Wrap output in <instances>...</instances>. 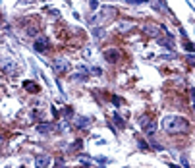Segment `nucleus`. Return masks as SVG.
I'll return each mask as SVG.
<instances>
[{
    "label": "nucleus",
    "mask_w": 195,
    "mask_h": 168,
    "mask_svg": "<svg viewBox=\"0 0 195 168\" xmlns=\"http://www.w3.org/2000/svg\"><path fill=\"white\" fill-rule=\"evenodd\" d=\"M160 128L166 131V133H184V131L189 130V122H187L184 116L170 114V116H164L162 118Z\"/></svg>",
    "instance_id": "obj_1"
},
{
    "label": "nucleus",
    "mask_w": 195,
    "mask_h": 168,
    "mask_svg": "<svg viewBox=\"0 0 195 168\" xmlns=\"http://www.w3.org/2000/svg\"><path fill=\"white\" fill-rule=\"evenodd\" d=\"M116 14H118V10L114 8V6H102V8H101V14H99V17H95V20H93V23H95V25H101V23L105 21V20H110V17H114Z\"/></svg>",
    "instance_id": "obj_2"
},
{
    "label": "nucleus",
    "mask_w": 195,
    "mask_h": 168,
    "mask_svg": "<svg viewBox=\"0 0 195 168\" xmlns=\"http://www.w3.org/2000/svg\"><path fill=\"white\" fill-rule=\"evenodd\" d=\"M52 68H54V71L60 75V74H66V71L70 70V62L68 60H64V58H56L52 62Z\"/></svg>",
    "instance_id": "obj_3"
},
{
    "label": "nucleus",
    "mask_w": 195,
    "mask_h": 168,
    "mask_svg": "<svg viewBox=\"0 0 195 168\" xmlns=\"http://www.w3.org/2000/svg\"><path fill=\"white\" fill-rule=\"evenodd\" d=\"M143 29H145V33H147L149 37H155V39H160V31H164V27L156 25V23H147Z\"/></svg>",
    "instance_id": "obj_4"
},
{
    "label": "nucleus",
    "mask_w": 195,
    "mask_h": 168,
    "mask_svg": "<svg viewBox=\"0 0 195 168\" xmlns=\"http://www.w3.org/2000/svg\"><path fill=\"white\" fill-rule=\"evenodd\" d=\"M105 58L108 60L110 64H116V62H120V58H122V54L118 50H114V49H110V50H106L105 52Z\"/></svg>",
    "instance_id": "obj_5"
},
{
    "label": "nucleus",
    "mask_w": 195,
    "mask_h": 168,
    "mask_svg": "<svg viewBox=\"0 0 195 168\" xmlns=\"http://www.w3.org/2000/svg\"><path fill=\"white\" fill-rule=\"evenodd\" d=\"M35 50H37V52H46L48 50V41L45 39V37H39L37 41H35Z\"/></svg>",
    "instance_id": "obj_6"
},
{
    "label": "nucleus",
    "mask_w": 195,
    "mask_h": 168,
    "mask_svg": "<svg viewBox=\"0 0 195 168\" xmlns=\"http://www.w3.org/2000/svg\"><path fill=\"white\" fill-rule=\"evenodd\" d=\"M74 79L85 81V79H87V70H85V68H79V71H75V74H74Z\"/></svg>",
    "instance_id": "obj_7"
},
{
    "label": "nucleus",
    "mask_w": 195,
    "mask_h": 168,
    "mask_svg": "<svg viewBox=\"0 0 195 168\" xmlns=\"http://www.w3.org/2000/svg\"><path fill=\"white\" fill-rule=\"evenodd\" d=\"M91 122L89 118H85V116H79V118H75V126L77 128H87V124Z\"/></svg>",
    "instance_id": "obj_8"
},
{
    "label": "nucleus",
    "mask_w": 195,
    "mask_h": 168,
    "mask_svg": "<svg viewBox=\"0 0 195 168\" xmlns=\"http://www.w3.org/2000/svg\"><path fill=\"white\" fill-rule=\"evenodd\" d=\"M48 163H50V159H48L46 155H41V157H37V168H42V166H46Z\"/></svg>",
    "instance_id": "obj_9"
},
{
    "label": "nucleus",
    "mask_w": 195,
    "mask_h": 168,
    "mask_svg": "<svg viewBox=\"0 0 195 168\" xmlns=\"http://www.w3.org/2000/svg\"><path fill=\"white\" fill-rule=\"evenodd\" d=\"M149 124H151V118L147 116V114H141V116H139V126H141V128L145 130Z\"/></svg>",
    "instance_id": "obj_10"
},
{
    "label": "nucleus",
    "mask_w": 195,
    "mask_h": 168,
    "mask_svg": "<svg viewBox=\"0 0 195 168\" xmlns=\"http://www.w3.org/2000/svg\"><path fill=\"white\" fill-rule=\"evenodd\" d=\"M158 43H160V45L164 46V49H172V46H174V41H172V37H170V39H158Z\"/></svg>",
    "instance_id": "obj_11"
},
{
    "label": "nucleus",
    "mask_w": 195,
    "mask_h": 168,
    "mask_svg": "<svg viewBox=\"0 0 195 168\" xmlns=\"http://www.w3.org/2000/svg\"><path fill=\"white\" fill-rule=\"evenodd\" d=\"M155 131H156V124L153 122V120H151V124L147 126V128H145V133H147V135H153Z\"/></svg>",
    "instance_id": "obj_12"
},
{
    "label": "nucleus",
    "mask_w": 195,
    "mask_h": 168,
    "mask_svg": "<svg viewBox=\"0 0 195 168\" xmlns=\"http://www.w3.org/2000/svg\"><path fill=\"white\" fill-rule=\"evenodd\" d=\"M12 70H16V62L6 60V62H4V71H12Z\"/></svg>",
    "instance_id": "obj_13"
},
{
    "label": "nucleus",
    "mask_w": 195,
    "mask_h": 168,
    "mask_svg": "<svg viewBox=\"0 0 195 168\" xmlns=\"http://www.w3.org/2000/svg\"><path fill=\"white\" fill-rule=\"evenodd\" d=\"M114 122H116L118 128H126V124H124V120H122L120 114H114Z\"/></svg>",
    "instance_id": "obj_14"
},
{
    "label": "nucleus",
    "mask_w": 195,
    "mask_h": 168,
    "mask_svg": "<svg viewBox=\"0 0 195 168\" xmlns=\"http://www.w3.org/2000/svg\"><path fill=\"white\" fill-rule=\"evenodd\" d=\"M41 133H48L50 131V124H39V128H37Z\"/></svg>",
    "instance_id": "obj_15"
},
{
    "label": "nucleus",
    "mask_w": 195,
    "mask_h": 168,
    "mask_svg": "<svg viewBox=\"0 0 195 168\" xmlns=\"http://www.w3.org/2000/svg\"><path fill=\"white\" fill-rule=\"evenodd\" d=\"M23 87L29 89V91H37V85H35V83H31V81H25V83H23Z\"/></svg>",
    "instance_id": "obj_16"
},
{
    "label": "nucleus",
    "mask_w": 195,
    "mask_h": 168,
    "mask_svg": "<svg viewBox=\"0 0 195 168\" xmlns=\"http://www.w3.org/2000/svg\"><path fill=\"white\" fill-rule=\"evenodd\" d=\"M137 145H139V149H143V151H147V149H149V145H147V143H145L143 139H139V141H137Z\"/></svg>",
    "instance_id": "obj_17"
},
{
    "label": "nucleus",
    "mask_w": 195,
    "mask_h": 168,
    "mask_svg": "<svg viewBox=\"0 0 195 168\" xmlns=\"http://www.w3.org/2000/svg\"><path fill=\"white\" fill-rule=\"evenodd\" d=\"M64 114H66V118H72V116H74V110H72L70 106H66V108H64Z\"/></svg>",
    "instance_id": "obj_18"
},
{
    "label": "nucleus",
    "mask_w": 195,
    "mask_h": 168,
    "mask_svg": "<svg viewBox=\"0 0 195 168\" xmlns=\"http://www.w3.org/2000/svg\"><path fill=\"white\" fill-rule=\"evenodd\" d=\"M127 4H147L149 0H126Z\"/></svg>",
    "instance_id": "obj_19"
},
{
    "label": "nucleus",
    "mask_w": 195,
    "mask_h": 168,
    "mask_svg": "<svg viewBox=\"0 0 195 168\" xmlns=\"http://www.w3.org/2000/svg\"><path fill=\"white\" fill-rule=\"evenodd\" d=\"M89 6H91V10H97L99 8V0H89Z\"/></svg>",
    "instance_id": "obj_20"
},
{
    "label": "nucleus",
    "mask_w": 195,
    "mask_h": 168,
    "mask_svg": "<svg viewBox=\"0 0 195 168\" xmlns=\"http://www.w3.org/2000/svg\"><path fill=\"white\" fill-rule=\"evenodd\" d=\"M186 50L187 52H195V45L193 43H186Z\"/></svg>",
    "instance_id": "obj_21"
},
{
    "label": "nucleus",
    "mask_w": 195,
    "mask_h": 168,
    "mask_svg": "<svg viewBox=\"0 0 195 168\" xmlns=\"http://www.w3.org/2000/svg\"><path fill=\"white\" fill-rule=\"evenodd\" d=\"M133 25V23H130V21H124V23H120V29H130Z\"/></svg>",
    "instance_id": "obj_22"
},
{
    "label": "nucleus",
    "mask_w": 195,
    "mask_h": 168,
    "mask_svg": "<svg viewBox=\"0 0 195 168\" xmlns=\"http://www.w3.org/2000/svg\"><path fill=\"white\" fill-rule=\"evenodd\" d=\"M112 103L116 104V106H120V104H122V99H120V97H112Z\"/></svg>",
    "instance_id": "obj_23"
},
{
    "label": "nucleus",
    "mask_w": 195,
    "mask_h": 168,
    "mask_svg": "<svg viewBox=\"0 0 195 168\" xmlns=\"http://www.w3.org/2000/svg\"><path fill=\"white\" fill-rule=\"evenodd\" d=\"M27 35H33V37H35V35H37V29H35V27H29V29H27Z\"/></svg>",
    "instance_id": "obj_24"
},
{
    "label": "nucleus",
    "mask_w": 195,
    "mask_h": 168,
    "mask_svg": "<svg viewBox=\"0 0 195 168\" xmlns=\"http://www.w3.org/2000/svg\"><path fill=\"white\" fill-rule=\"evenodd\" d=\"M93 74H97V75H101V74H102V70H101V68H93Z\"/></svg>",
    "instance_id": "obj_25"
},
{
    "label": "nucleus",
    "mask_w": 195,
    "mask_h": 168,
    "mask_svg": "<svg viewBox=\"0 0 195 168\" xmlns=\"http://www.w3.org/2000/svg\"><path fill=\"white\" fill-rule=\"evenodd\" d=\"M182 166H184V168H187V166H189V163H187L186 159H182Z\"/></svg>",
    "instance_id": "obj_26"
},
{
    "label": "nucleus",
    "mask_w": 195,
    "mask_h": 168,
    "mask_svg": "<svg viewBox=\"0 0 195 168\" xmlns=\"http://www.w3.org/2000/svg\"><path fill=\"white\" fill-rule=\"evenodd\" d=\"M156 2L160 4V6H166V0H156Z\"/></svg>",
    "instance_id": "obj_27"
},
{
    "label": "nucleus",
    "mask_w": 195,
    "mask_h": 168,
    "mask_svg": "<svg viewBox=\"0 0 195 168\" xmlns=\"http://www.w3.org/2000/svg\"><path fill=\"white\" fill-rule=\"evenodd\" d=\"M56 168H64V163H60V160H58V163H56Z\"/></svg>",
    "instance_id": "obj_28"
},
{
    "label": "nucleus",
    "mask_w": 195,
    "mask_h": 168,
    "mask_svg": "<svg viewBox=\"0 0 195 168\" xmlns=\"http://www.w3.org/2000/svg\"><path fill=\"white\" fill-rule=\"evenodd\" d=\"M191 99L195 100V89H191Z\"/></svg>",
    "instance_id": "obj_29"
},
{
    "label": "nucleus",
    "mask_w": 195,
    "mask_h": 168,
    "mask_svg": "<svg viewBox=\"0 0 195 168\" xmlns=\"http://www.w3.org/2000/svg\"><path fill=\"white\" fill-rule=\"evenodd\" d=\"M170 168H180V166L178 164H170Z\"/></svg>",
    "instance_id": "obj_30"
},
{
    "label": "nucleus",
    "mask_w": 195,
    "mask_h": 168,
    "mask_svg": "<svg viewBox=\"0 0 195 168\" xmlns=\"http://www.w3.org/2000/svg\"><path fill=\"white\" fill-rule=\"evenodd\" d=\"M193 110H195V104H193Z\"/></svg>",
    "instance_id": "obj_31"
}]
</instances>
